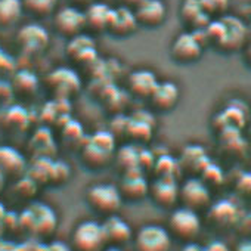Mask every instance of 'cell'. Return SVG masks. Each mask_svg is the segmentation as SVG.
Segmentation results:
<instances>
[{
    "instance_id": "6da1fadb",
    "label": "cell",
    "mask_w": 251,
    "mask_h": 251,
    "mask_svg": "<svg viewBox=\"0 0 251 251\" xmlns=\"http://www.w3.org/2000/svg\"><path fill=\"white\" fill-rule=\"evenodd\" d=\"M89 205L100 214H115L123 204V195L115 185L98 183L89 188L86 194Z\"/></svg>"
},
{
    "instance_id": "7a4b0ae2",
    "label": "cell",
    "mask_w": 251,
    "mask_h": 251,
    "mask_svg": "<svg viewBox=\"0 0 251 251\" xmlns=\"http://www.w3.org/2000/svg\"><path fill=\"white\" fill-rule=\"evenodd\" d=\"M56 214L55 211L42 202H34L31 204L24 214L21 216V223L27 229H30L33 233L39 236L49 235L55 230L56 227Z\"/></svg>"
},
{
    "instance_id": "3957f363",
    "label": "cell",
    "mask_w": 251,
    "mask_h": 251,
    "mask_svg": "<svg viewBox=\"0 0 251 251\" xmlns=\"http://www.w3.org/2000/svg\"><path fill=\"white\" fill-rule=\"evenodd\" d=\"M114 152V138L108 132H98L83 150V161L92 169L106 166Z\"/></svg>"
},
{
    "instance_id": "277c9868",
    "label": "cell",
    "mask_w": 251,
    "mask_h": 251,
    "mask_svg": "<svg viewBox=\"0 0 251 251\" xmlns=\"http://www.w3.org/2000/svg\"><path fill=\"white\" fill-rule=\"evenodd\" d=\"M106 239L102 229V223L95 220L81 222L73 232V247L77 251H102Z\"/></svg>"
},
{
    "instance_id": "5b68a950",
    "label": "cell",
    "mask_w": 251,
    "mask_h": 251,
    "mask_svg": "<svg viewBox=\"0 0 251 251\" xmlns=\"http://www.w3.org/2000/svg\"><path fill=\"white\" fill-rule=\"evenodd\" d=\"M169 227L173 235H176L180 239L191 241L195 238L201 229V219L197 213V210L189 207H180L176 208L169 219Z\"/></svg>"
},
{
    "instance_id": "8992f818",
    "label": "cell",
    "mask_w": 251,
    "mask_h": 251,
    "mask_svg": "<svg viewBox=\"0 0 251 251\" xmlns=\"http://www.w3.org/2000/svg\"><path fill=\"white\" fill-rule=\"evenodd\" d=\"M136 251H170L172 233L160 225H147L135 235Z\"/></svg>"
},
{
    "instance_id": "52a82bcc",
    "label": "cell",
    "mask_w": 251,
    "mask_h": 251,
    "mask_svg": "<svg viewBox=\"0 0 251 251\" xmlns=\"http://www.w3.org/2000/svg\"><path fill=\"white\" fill-rule=\"evenodd\" d=\"M204 50V45L197 36L195 31L180 33L172 43L170 55L173 61L179 64H192L197 62Z\"/></svg>"
},
{
    "instance_id": "ba28073f",
    "label": "cell",
    "mask_w": 251,
    "mask_h": 251,
    "mask_svg": "<svg viewBox=\"0 0 251 251\" xmlns=\"http://www.w3.org/2000/svg\"><path fill=\"white\" fill-rule=\"evenodd\" d=\"M53 27L55 31L67 39H71L86 30L84 12L75 6H65L55 12L53 15Z\"/></svg>"
},
{
    "instance_id": "9c48e42d",
    "label": "cell",
    "mask_w": 251,
    "mask_h": 251,
    "mask_svg": "<svg viewBox=\"0 0 251 251\" xmlns=\"http://www.w3.org/2000/svg\"><path fill=\"white\" fill-rule=\"evenodd\" d=\"M20 49L27 55H39L49 46V33L39 24H27L20 28L17 34Z\"/></svg>"
},
{
    "instance_id": "30bf717a",
    "label": "cell",
    "mask_w": 251,
    "mask_h": 251,
    "mask_svg": "<svg viewBox=\"0 0 251 251\" xmlns=\"http://www.w3.org/2000/svg\"><path fill=\"white\" fill-rule=\"evenodd\" d=\"M220 20L223 24V31L216 49L222 52H235L241 49L247 37V27L244 23L239 18L230 15H223Z\"/></svg>"
},
{
    "instance_id": "8fae6325",
    "label": "cell",
    "mask_w": 251,
    "mask_h": 251,
    "mask_svg": "<svg viewBox=\"0 0 251 251\" xmlns=\"http://www.w3.org/2000/svg\"><path fill=\"white\" fill-rule=\"evenodd\" d=\"M138 28L139 25L135 18L133 9L124 8V6H118L114 9L111 8L106 30H105L108 34H111L112 37L124 39V37H130L132 34H135Z\"/></svg>"
},
{
    "instance_id": "7c38bea8",
    "label": "cell",
    "mask_w": 251,
    "mask_h": 251,
    "mask_svg": "<svg viewBox=\"0 0 251 251\" xmlns=\"http://www.w3.org/2000/svg\"><path fill=\"white\" fill-rule=\"evenodd\" d=\"M133 14L139 27L157 28L164 24L167 8L163 0H141V3L133 8Z\"/></svg>"
},
{
    "instance_id": "4fadbf2b",
    "label": "cell",
    "mask_w": 251,
    "mask_h": 251,
    "mask_svg": "<svg viewBox=\"0 0 251 251\" xmlns=\"http://www.w3.org/2000/svg\"><path fill=\"white\" fill-rule=\"evenodd\" d=\"M179 198L185 207L198 210L210 202V189L202 179L189 177L182 186H179Z\"/></svg>"
},
{
    "instance_id": "5bb4252c",
    "label": "cell",
    "mask_w": 251,
    "mask_h": 251,
    "mask_svg": "<svg viewBox=\"0 0 251 251\" xmlns=\"http://www.w3.org/2000/svg\"><path fill=\"white\" fill-rule=\"evenodd\" d=\"M65 52L71 61L81 64V65L92 64L98 56L95 40L89 34H84V33H80V34L68 39Z\"/></svg>"
},
{
    "instance_id": "9a60e30c",
    "label": "cell",
    "mask_w": 251,
    "mask_h": 251,
    "mask_svg": "<svg viewBox=\"0 0 251 251\" xmlns=\"http://www.w3.org/2000/svg\"><path fill=\"white\" fill-rule=\"evenodd\" d=\"M48 86L56 96L70 98L80 87V81L75 73L68 68H56L48 75Z\"/></svg>"
},
{
    "instance_id": "2e32d148",
    "label": "cell",
    "mask_w": 251,
    "mask_h": 251,
    "mask_svg": "<svg viewBox=\"0 0 251 251\" xmlns=\"http://www.w3.org/2000/svg\"><path fill=\"white\" fill-rule=\"evenodd\" d=\"M118 189H120L123 198H129L132 201H136V200H141L148 195L150 183L141 173V169L135 167L130 170H126Z\"/></svg>"
},
{
    "instance_id": "e0dca14e",
    "label": "cell",
    "mask_w": 251,
    "mask_h": 251,
    "mask_svg": "<svg viewBox=\"0 0 251 251\" xmlns=\"http://www.w3.org/2000/svg\"><path fill=\"white\" fill-rule=\"evenodd\" d=\"M154 201L163 207H172L179 200V185L176 177L158 176L151 185L150 192Z\"/></svg>"
},
{
    "instance_id": "ac0fdd59",
    "label": "cell",
    "mask_w": 251,
    "mask_h": 251,
    "mask_svg": "<svg viewBox=\"0 0 251 251\" xmlns=\"http://www.w3.org/2000/svg\"><path fill=\"white\" fill-rule=\"evenodd\" d=\"M102 229L105 233L106 244L109 245H123L130 241L133 236L130 225L117 214L106 216L105 222L102 223Z\"/></svg>"
},
{
    "instance_id": "d6986e66",
    "label": "cell",
    "mask_w": 251,
    "mask_h": 251,
    "mask_svg": "<svg viewBox=\"0 0 251 251\" xmlns=\"http://www.w3.org/2000/svg\"><path fill=\"white\" fill-rule=\"evenodd\" d=\"M179 96L180 92L177 84H175L173 81H158L157 87L154 89L152 95L148 99L155 109L161 112H167L177 105Z\"/></svg>"
},
{
    "instance_id": "ffe728a7",
    "label": "cell",
    "mask_w": 251,
    "mask_h": 251,
    "mask_svg": "<svg viewBox=\"0 0 251 251\" xmlns=\"http://www.w3.org/2000/svg\"><path fill=\"white\" fill-rule=\"evenodd\" d=\"M158 80L150 70H136L129 75V90L138 98H150L157 87Z\"/></svg>"
},
{
    "instance_id": "44dd1931",
    "label": "cell",
    "mask_w": 251,
    "mask_h": 251,
    "mask_svg": "<svg viewBox=\"0 0 251 251\" xmlns=\"http://www.w3.org/2000/svg\"><path fill=\"white\" fill-rule=\"evenodd\" d=\"M180 18L191 27V31L201 30L211 21V18L204 12L200 0H183L180 6Z\"/></svg>"
},
{
    "instance_id": "7402d4cb",
    "label": "cell",
    "mask_w": 251,
    "mask_h": 251,
    "mask_svg": "<svg viewBox=\"0 0 251 251\" xmlns=\"http://www.w3.org/2000/svg\"><path fill=\"white\" fill-rule=\"evenodd\" d=\"M83 12H84V23L87 31L102 33L106 30L109 12H111V8L108 5L100 2H93L92 5L84 8Z\"/></svg>"
},
{
    "instance_id": "603a6c76",
    "label": "cell",
    "mask_w": 251,
    "mask_h": 251,
    "mask_svg": "<svg viewBox=\"0 0 251 251\" xmlns=\"http://www.w3.org/2000/svg\"><path fill=\"white\" fill-rule=\"evenodd\" d=\"M24 170V157L17 150L9 147H0V172L5 176H20Z\"/></svg>"
},
{
    "instance_id": "cb8c5ba5",
    "label": "cell",
    "mask_w": 251,
    "mask_h": 251,
    "mask_svg": "<svg viewBox=\"0 0 251 251\" xmlns=\"http://www.w3.org/2000/svg\"><path fill=\"white\" fill-rule=\"evenodd\" d=\"M23 14V0H0V28L15 25Z\"/></svg>"
},
{
    "instance_id": "d4e9b609",
    "label": "cell",
    "mask_w": 251,
    "mask_h": 251,
    "mask_svg": "<svg viewBox=\"0 0 251 251\" xmlns=\"http://www.w3.org/2000/svg\"><path fill=\"white\" fill-rule=\"evenodd\" d=\"M208 158L205 155V151L201 147H188L183 151L182 160H180V167H186L195 172H202V169L208 164Z\"/></svg>"
},
{
    "instance_id": "484cf974",
    "label": "cell",
    "mask_w": 251,
    "mask_h": 251,
    "mask_svg": "<svg viewBox=\"0 0 251 251\" xmlns=\"http://www.w3.org/2000/svg\"><path fill=\"white\" fill-rule=\"evenodd\" d=\"M238 210L236 205L227 200H220L210 208V217L220 225H229L236 220Z\"/></svg>"
},
{
    "instance_id": "4316f807",
    "label": "cell",
    "mask_w": 251,
    "mask_h": 251,
    "mask_svg": "<svg viewBox=\"0 0 251 251\" xmlns=\"http://www.w3.org/2000/svg\"><path fill=\"white\" fill-rule=\"evenodd\" d=\"M59 0H23L24 12L36 17V18H45L56 12Z\"/></svg>"
},
{
    "instance_id": "83f0119b",
    "label": "cell",
    "mask_w": 251,
    "mask_h": 251,
    "mask_svg": "<svg viewBox=\"0 0 251 251\" xmlns=\"http://www.w3.org/2000/svg\"><path fill=\"white\" fill-rule=\"evenodd\" d=\"M11 87H12V90L15 93L31 95L33 92L37 90L39 81H37V77L33 73H30L28 70H21L20 73H17L14 75V80H12Z\"/></svg>"
},
{
    "instance_id": "f1b7e54d",
    "label": "cell",
    "mask_w": 251,
    "mask_h": 251,
    "mask_svg": "<svg viewBox=\"0 0 251 251\" xmlns=\"http://www.w3.org/2000/svg\"><path fill=\"white\" fill-rule=\"evenodd\" d=\"M200 3L210 18H220L227 11L229 0H200Z\"/></svg>"
},
{
    "instance_id": "f546056e",
    "label": "cell",
    "mask_w": 251,
    "mask_h": 251,
    "mask_svg": "<svg viewBox=\"0 0 251 251\" xmlns=\"http://www.w3.org/2000/svg\"><path fill=\"white\" fill-rule=\"evenodd\" d=\"M179 169H182L180 164H179L175 158H172V157H169V155L161 157V158L157 160V163H155V170H157L158 176L176 177V172H177Z\"/></svg>"
},
{
    "instance_id": "4dcf8cb0",
    "label": "cell",
    "mask_w": 251,
    "mask_h": 251,
    "mask_svg": "<svg viewBox=\"0 0 251 251\" xmlns=\"http://www.w3.org/2000/svg\"><path fill=\"white\" fill-rule=\"evenodd\" d=\"M71 175V170L68 169V166L62 161L58 163H52L50 164V175H49V180H53L56 183H64L68 176Z\"/></svg>"
},
{
    "instance_id": "1f68e13d",
    "label": "cell",
    "mask_w": 251,
    "mask_h": 251,
    "mask_svg": "<svg viewBox=\"0 0 251 251\" xmlns=\"http://www.w3.org/2000/svg\"><path fill=\"white\" fill-rule=\"evenodd\" d=\"M202 180L207 183V182H211V183H220L222 179H223V175H222V170L216 166V164H211L208 163L204 169H202Z\"/></svg>"
},
{
    "instance_id": "d6a6232c",
    "label": "cell",
    "mask_w": 251,
    "mask_h": 251,
    "mask_svg": "<svg viewBox=\"0 0 251 251\" xmlns=\"http://www.w3.org/2000/svg\"><path fill=\"white\" fill-rule=\"evenodd\" d=\"M42 251H73V248L62 241H52L49 244H45Z\"/></svg>"
},
{
    "instance_id": "836d02e7",
    "label": "cell",
    "mask_w": 251,
    "mask_h": 251,
    "mask_svg": "<svg viewBox=\"0 0 251 251\" xmlns=\"http://www.w3.org/2000/svg\"><path fill=\"white\" fill-rule=\"evenodd\" d=\"M238 189L244 194L251 195V175L250 173H245L241 176V179L238 180Z\"/></svg>"
},
{
    "instance_id": "e575fe53",
    "label": "cell",
    "mask_w": 251,
    "mask_h": 251,
    "mask_svg": "<svg viewBox=\"0 0 251 251\" xmlns=\"http://www.w3.org/2000/svg\"><path fill=\"white\" fill-rule=\"evenodd\" d=\"M202 251H230V250L222 241H211L205 247H202Z\"/></svg>"
},
{
    "instance_id": "d590c367",
    "label": "cell",
    "mask_w": 251,
    "mask_h": 251,
    "mask_svg": "<svg viewBox=\"0 0 251 251\" xmlns=\"http://www.w3.org/2000/svg\"><path fill=\"white\" fill-rule=\"evenodd\" d=\"M0 251H21V247L12 241H0Z\"/></svg>"
},
{
    "instance_id": "8d00e7d4",
    "label": "cell",
    "mask_w": 251,
    "mask_h": 251,
    "mask_svg": "<svg viewBox=\"0 0 251 251\" xmlns=\"http://www.w3.org/2000/svg\"><path fill=\"white\" fill-rule=\"evenodd\" d=\"M93 2H96V0H70V3L75 8H80V9H84L87 8L89 5H92Z\"/></svg>"
},
{
    "instance_id": "74e56055",
    "label": "cell",
    "mask_w": 251,
    "mask_h": 251,
    "mask_svg": "<svg viewBox=\"0 0 251 251\" xmlns=\"http://www.w3.org/2000/svg\"><path fill=\"white\" fill-rule=\"evenodd\" d=\"M235 251H251V239H244V241H241V242L236 245Z\"/></svg>"
},
{
    "instance_id": "f35d334b",
    "label": "cell",
    "mask_w": 251,
    "mask_h": 251,
    "mask_svg": "<svg viewBox=\"0 0 251 251\" xmlns=\"http://www.w3.org/2000/svg\"><path fill=\"white\" fill-rule=\"evenodd\" d=\"M118 3H120V6L133 9L138 3H141V0H118Z\"/></svg>"
},
{
    "instance_id": "ab89813d",
    "label": "cell",
    "mask_w": 251,
    "mask_h": 251,
    "mask_svg": "<svg viewBox=\"0 0 251 251\" xmlns=\"http://www.w3.org/2000/svg\"><path fill=\"white\" fill-rule=\"evenodd\" d=\"M180 251H202V247L195 242H188Z\"/></svg>"
},
{
    "instance_id": "60d3db41",
    "label": "cell",
    "mask_w": 251,
    "mask_h": 251,
    "mask_svg": "<svg viewBox=\"0 0 251 251\" xmlns=\"http://www.w3.org/2000/svg\"><path fill=\"white\" fill-rule=\"evenodd\" d=\"M245 58H247V62H248L250 67H251V45L248 46V49H247V52H245Z\"/></svg>"
},
{
    "instance_id": "b9f144b4",
    "label": "cell",
    "mask_w": 251,
    "mask_h": 251,
    "mask_svg": "<svg viewBox=\"0 0 251 251\" xmlns=\"http://www.w3.org/2000/svg\"><path fill=\"white\" fill-rule=\"evenodd\" d=\"M102 251H123V250H120L117 245H111V247H108V248H103Z\"/></svg>"
},
{
    "instance_id": "7bdbcfd3",
    "label": "cell",
    "mask_w": 251,
    "mask_h": 251,
    "mask_svg": "<svg viewBox=\"0 0 251 251\" xmlns=\"http://www.w3.org/2000/svg\"><path fill=\"white\" fill-rule=\"evenodd\" d=\"M3 182H5V175H3L2 172H0V188H2Z\"/></svg>"
}]
</instances>
